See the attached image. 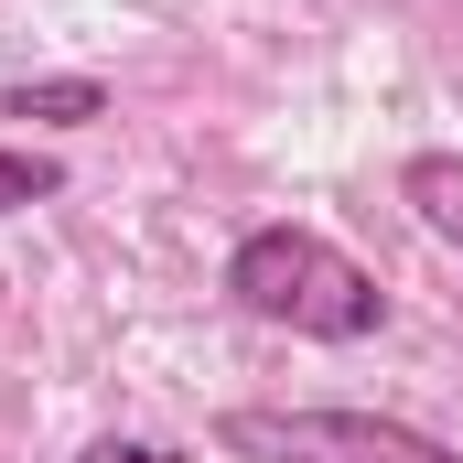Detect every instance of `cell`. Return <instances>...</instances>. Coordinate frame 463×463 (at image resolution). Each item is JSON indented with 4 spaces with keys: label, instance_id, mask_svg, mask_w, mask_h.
Returning <instances> with one entry per match:
<instances>
[{
    "label": "cell",
    "instance_id": "1",
    "mask_svg": "<svg viewBox=\"0 0 463 463\" xmlns=\"http://www.w3.org/2000/svg\"><path fill=\"white\" fill-rule=\"evenodd\" d=\"M227 302L248 324L302 335V345H366V335L388 324L377 269H366L355 248H335L324 227H291V216H269V227H248L227 248Z\"/></svg>",
    "mask_w": 463,
    "mask_h": 463
},
{
    "label": "cell",
    "instance_id": "2",
    "mask_svg": "<svg viewBox=\"0 0 463 463\" xmlns=\"http://www.w3.org/2000/svg\"><path fill=\"white\" fill-rule=\"evenodd\" d=\"M216 453L227 463H463L420 420L324 410V399H237V410H216Z\"/></svg>",
    "mask_w": 463,
    "mask_h": 463
},
{
    "label": "cell",
    "instance_id": "3",
    "mask_svg": "<svg viewBox=\"0 0 463 463\" xmlns=\"http://www.w3.org/2000/svg\"><path fill=\"white\" fill-rule=\"evenodd\" d=\"M118 98L109 76H22V87H0V118H33V129H98Z\"/></svg>",
    "mask_w": 463,
    "mask_h": 463
},
{
    "label": "cell",
    "instance_id": "4",
    "mask_svg": "<svg viewBox=\"0 0 463 463\" xmlns=\"http://www.w3.org/2000/svg\"><path fill=\"white\" fill-rule=\"evenodd\" d=\"M399 205L420 216V237H442L463 259V151H410L399 162Z\"/></svg>",
    "mask_w": 463,
    "mask_h": 463
},
{
    "label": "cell",
    "instance_id": "5",
    "mask_svg": "<svg viewBox=\"0 0 463 463\" xmlns=\"http://www.w3.org/2000/svg\"><path fill=\"white\" fill-rule=\"evenodd\" d=\"M54 194H65V162L33 151V140H0V216H33V205H54Z\"/></svg>",
    "mask_w": 463,
    "mask_h": 463
},
{
    "label": "cell",
    "instance_id": "6",
    "mask_svg": "<svg viewBox=\"0 0 463 463\" xmlns=\"http://www.w3.org/2000/svg\"><path fill=\"white\" fill-rule=\"evenodd\" d=\"M76 463H194V453H173V442H140V431H98Z\"/></svg>",
    "mask_w": 463,
    "mask_h": 463
}]
</instances>
